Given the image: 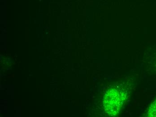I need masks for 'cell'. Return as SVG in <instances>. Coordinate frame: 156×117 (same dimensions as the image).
<instances>
[{
	"instance_id": "cell-1",
	"label": "cell",
	"mask_w": 156,
	"mask_h": 117,
	"mask_svg": "<svg viewBox=\"0 0 156 117\" xmlns=\"http://www.w3.org/2000/svg\"><path fill=\"white\" fill-rule=\"evenodd\" d=\"M124 97L123 93L117 89H110L106 92L103 102L106 113L111 116L118 115L124 102Z\"/></svg>"
},
{
	"instance_id": "cell-2",
	"label": "cell",
	"mask_w": 156,
	"mask_h": 117,
	"mask_svg": "<svg viewBox=\"0 0 156 117\" xmlns=\"http://www.w3.org/2000/svg\"><path fill=\"white\" fill-rule=\"evenodd\" d=\"M147 116L156 117V100L149 107L147 114Z\"/></svg>"
}]
</instances>
